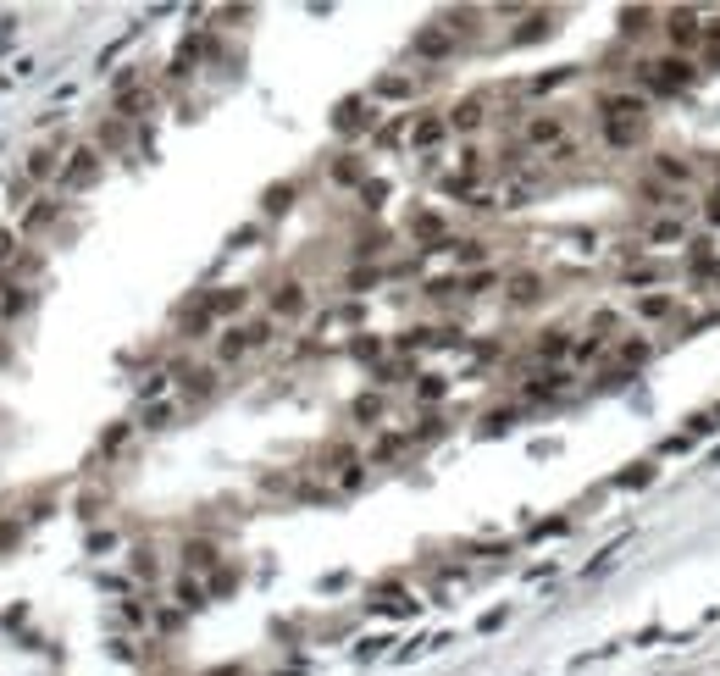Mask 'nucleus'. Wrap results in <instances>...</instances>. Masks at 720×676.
<instances>
[{"mask_svg":"<svg viewBox=\"0 0 720 676\" xmlns=\"http://www.w3.org/2000/svg\"><path fill=\"white\" fill-rule=\"evenodd\" d=\"M599 122H604V139L610 145H631V139L643 134V122H649V100L643 95H610L604 111H599Z\"/></svg>","mask_w":720,"mask_h":676,"instance_id":"obj_1","label":"nucleus"},{"mask_svg":"<svg viewBox=\"0 0 720 676\" xmlns=\"http://www.w3.org/2000/svg\"><path fill=\"white\" fill-rule=\"evenodd\" d=\"M682 83H693V61H682V56H665V61L643 67V89L649 95H670V89H682Z\"/></svg>","mask_w":720,"mask_h":676,"instance_id":"obj_2","label":"nucleus"},{"mask_svg":"<svg viewBox=\"0 0 720 676\" xmlns=\"http://www.w3.org/2000/svg\"><path fill=\"white\" fill-rule=\"evenodd\" d=\"M709 28L698 23V12H670V45L676 51H687V45H698V39H704Z\"/></svg>","mask_w":720,"mask_h":676,"instance_id":"obj_3","label":"nucleus"},{"mask_svg":"<svg viewBox=\"0 0 720 676\" xmlns=\"http://www.w3.org/2000/svg\"><path fill=\"white\" fill-rule=\"evenodd\" d=\"M532 139H538V145L560 139V117H543V122H532Z\"/></svg>","mask_w":720,"mask_h":676,"instance_id":"obj_4","label":"nucleus"},{"mask_svg":"<svg viewBox=\"0 0 720 676\" xmlns=\"http://www.w3.org/2000/svg\"><path fill=\"white\" fill-rule=\"evenodd\" d=\"M638 311H643V316H665V311H670V300H665V294H654V300H643Z\"/></svg>","mask_w":720,"mask_h":676,"instance_id":"obj_5","label":"nucleus"},{"mask_svg":"<svg viewBox=\"0 0 720 676\" xmlns=\"http://www.w3.org/2000/svg\"><path fill=\"white\" fill-rule=\"evenodd\" d=\"M704 45H709V61L720 67V28H709V33H704Z\"/></svg>","mask_w":720,"mask_h":676,"instance_id":"obj_6","label":"nucleus"}]
</instances>
